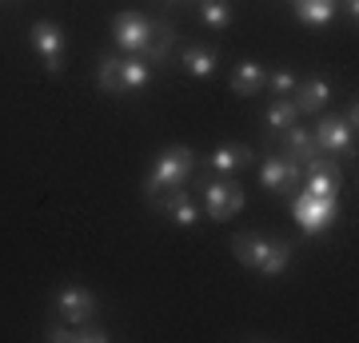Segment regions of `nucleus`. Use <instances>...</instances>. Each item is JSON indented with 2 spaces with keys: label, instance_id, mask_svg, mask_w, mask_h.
<instances>
[{
  "label": "nucleus",
  "instance_id": "nucleus-1",
  "mask_svg": "<svg viewBox=\"0 0 359 343\" xmlns=\"http://www.w3.org/2000/svg\"><path fill=\"white\" fill-rule=\"evenodd\" d=\"M192 168H196V152H192V148H184V144L164 148V152L156 156V164H152V172H148V180H144V200H148V208H156L164 191L184 188V184H188V176H192Z\"/></svg>",
  "mask_w": 359,
  "mask_h": 343
},
{
  "label": "nucleus",
  "instance_id": "nucleus-2",
  "mask_svg": "<svg viewBox=\"0 0 359 343\" xmlns=\"http://www.w3.org/2000/svg\"><path fill=\"white\" fill-rule=\"evenodd\" d=\"M292 220L299 224L304 236H320V231H327L339 220V196H308V191H299L292 200Z\"/></svg>",
  "mask_w": 359,
  "mask_h": 343
},
{
  "label": "nucleus",
  "instance_id": "nucleus-3",
  "mask_svg": "<svg viewBox=\"0 0 359 343\" xmlns=\"http://www.w3.org/2000/svg\"><path fill=\"white\" fill-rule=\"evenodd\" d=\"M52 311H56V319H65V323H88V319H96V311H100V304H96V295L88 292V288H80V283H65L60 292L52 295Z\"/></svg>",
  "mask_w": 359,
  "mask_h": 343
},
{
  "label": "nucleus",
  "instance_id": "nucleus-4",
  "mask_svg": "<svg viewBox=\"0 0 359 343\" xmlns=\"http://www.w3.org/2000/svg\"><path fill=\"white\" fill-rule=\"evenodd\" d=\"M200 196H204V212L216 220V224H224V220L244 212V188H240L236 180H208Z\"/></svg>",
  "mask_w": 359,
  "mask_h": 343
},
{
  "label": "nucleus",
  "instance_id": "nucleus-5",
  "mask_svg": "<svg viewBox=\"0 0 359 343\" xmlns=\"http://www.w3.org/2000/svg\"><path fill=\"white\" fill-rule=\"evenodd\" d=\"M28 40H32V48L40 52V60H44V72L52 76H60V68H65V28L56 25V20H36V25L28 28Z\"/></svg>",
  "mask_w": 359,
  "mask_h": 343
},
{
  "label": "nucleus",
  "instance_id": "nucleus-6",
  "mask_svg": "<svg viewBox=\"0 0 359 343\" xmlns=\"http://www.w3.org/2000/svg\"><path fill=\"white\" fill-rule=\"evenodd\" d=\"M152 28H156V20L152 16H144V13H116L112 16V40H116V48L124 52H140L144 44H148V36H152Z\"/></svg>",
  "mask_w": 359,
  "mask_h": 343
},
{
  "label": "nucleus",
  "instance_id": "nucleus-7",
  "mask_svg": "<svg viewBox=\"0 0 359 343\" xmlns=\"http://www.w3.org/2000/svg\"><path fill=\"white\" fill-rule=\"evenodd\" d=\"M311 136H316V148L335 156V160L355 152V128H347L344 116H323L320 124L311 128Z\"/></svg>",
  "mask_w": 359,
  "mask_h": 343
},
{
  "label": "nucleus",
  "instance_id": "nucleus-8",
  "mask_svg": "<svg viewBox=\"0 0 359 343\" xmlns=\"http://www.w3.org/2000/svg\"><path fill=\"white\" fill-rule=\"evenodd\" d=\"M299 184H304V191H308V196H339L344 172H339V164H335V160H320V156H316L311 164H304Z\"/></svg>",
  "mask_w": 359,
  "mask_h": 343
},
{
  "label": "nucleus",
  "instance_id": "nucleus-9",
  "mask_svg": "<svg viewBox=\"0 0 359 343\" xmlns=\"http://www.w3.org/2000/svg\"><path fill=\"white\" fill-rule=\"evenodd\" d=\"M299 172H304V168L292 164L287 156H268V160L259 164V184L280 196V191H292L295 184H299Z\"/></svg>",
  "mask_w": 359,
  "mask_h": 343
},
{
  "label": "nucleus",
  "instance_id": "nucleus-10",
  "mask_svg": "<svg viewBox=\"0 0 359 343\" xmlns=\"http://www.w3.org/2000/svg\"><path fill=\"white\" fill-rule=\"evenodd\" d=\"M156 208H160V212H168V216H172V224H180V228H196V224H200V208L192 203V196H188L184 188L164 191Z\"/></svg>",
  "mask_w": 359,
  "mask_h": 343
},
{
  "label": "nucleus",
  "instance_id": "nucleus-11",
  "mask_svg": "<svg viewBox=\"0 0 359 343\" xmlns=\"http://www.w3.org/2000/svg\"><path fill=\"white\" fill-rule=\"evenodd\" d=\"M231 252H236V260H240L244 267L259 271V267H264V260H268V252H271V236H252V231H240V236L231 240Z\"/></svg>",
  "mask_w": 359,
  "mask_h": 343
},
{
  "label": "nucleus",
  "instance_id": "nucleus-12",
  "mask_svg": "<svg viewBox=\"0 0 359 343\" xmlns=\"http://www.w3.org/2000/svg\"><path fill=\"white\" fill-rule=\"evenodd\" d=\"M332 100V84L320 76H311V80H295V88H292V104L299 108V112H320L323 104Z\"/></svg>",
  "mask_w": 359,
  "mask_h": 343
},
{
  "label": "nucleus",
  "instance_id": "nucleus-13",
  "mask_svg": "<svg viewBox=\"0 0 359 343\" xmlns=\"http://www.w3.org/2000/svg\"><path fill=\"white\" fill-rule=\"evenodd\" d=\"M283 136V144H287V160H292V164H311V160H316V156H320V148H316V136H311V128H299V124H292V128H283L280 132Z\"/></svg>",
  "mask_w": 359,
  "mask_h": 343
},
{
  "label": "nucleus",
  "instance_id": "nucleus-14",
  "mask_svg": "<svg viewBox=\"0 0 359 343\" xmlns=\"http://www.w3.org/2000/svg\"><path fill=\"white\" fill-rule=\"evenodd\" d=\"M264 80H268L264 64H256V60H240L236 68H231L228 88L236 92V96H256V92L264 88Z\"/></svg>",
  "mask_w": 359,
  "mask_h": 343
},
{
  "label": "nucleus",
  "instance_id": "nucleus-15",
  "mask_svg": "<svg viewBox=\"0 0 359 343\" xmlns=\"http://www.w3.org/2000/svg\"><path fill=\"white\" fill-rule=\"evenodd\" d=\"M252 160H256V156H252V148H248V144H224V148H216V152L208 156L212 172H219V176L240 172V168H248Z\"/></svg>",
  "mask_w": 359,
  "mask_h": 343
},
{
  "label": "nucleus",
  "instance_id": "nucleus-16",
  "mask_svg": "<svg viewBox=\"0 0 359 343\" xmlns=\"http://www.w3.org/2000/svg\"><path fill=\"white\" fill-rule=\"evenodd\" d=\"M180 64H184L188 76H216L219 56H216V48H208V44H188L184 56H180Z\"/></svg>",
  "mask_w": 359,
  "mask_h": 343
},
{
  "label": "nucleus",
  "instance_id": "nucleus-17",
  "mask_svg": "<svg viewBox=\"0 0 359 343\" xmlns=\"http://www.w3.org/2000/svg\"><path fill=\"white\" fill-rule=\"evenodd\" d=\"M172 44H176V28L168 25V20H156V28H152V36H148V44H144L136 56H144L148 64H164V60H168V52H172Z\"/></svg>",
  "mask_w": 359,
  "mask_h": 343
},
{
  "label": "nucleus",
  "instance_id": "nucleus-18",
  "mask_svg": "<svg viewBox=\"0 0 359 343\" xmlns=\"http://www.w3.org/2000/svg\"><path fill=\"white\" fill-rule=\"evenodd\" d=\"M335 13H339L335 0H295V16L308 28H327L335 20Z\"/></svg>",
  "mask_w": 359,
  "mask_h": 343
},
{
  "label": "nucleus",
  "instance_id": "nucleus-19",
  "mask_svg": "<svg viewBox=\"0 0 359 343\" xmlns=\"http://www.w3.org/2000/svg\"><path fill=\"white\" fill-rule=\"evenodd\" d=\"M120 76H124V92H140L152 80V64L136 52H128V56H120Z\"/></svg>",
  "mask_w": 359,
  "mask_h": 343
},
{
  "label": "nucleus",
  "instance_id": "nucleus-20",
  "mask_svg": "<svg viewBox=\"0 0 359 343\" xmlns=\"http://www.w3.org/2000/svg\"><path fill=\"white\" fill-rule=\"evenodd\" d=\"M295 120H299V108L292 104V96H271V104H268V128H271V136H280L283 128H292Z\"/></svg>",
  "mask_w": 359,
  "mask_h": 343
},
{
  "label": "nucleus",
  "instance_id": "nucleus-21",
  "mask_svg": "<svg viewBox=\"0 0 359 343\" xmlns=\"http://www.w3.org/2000/svg\"><path fill=\"white\" fill-rule=\"evenodd\" d=\"M96 88L108 96H124V76H120V56H104L96 68Z\"/></svg>",
  "mask_w": 359,
  "mask_h": 343
},
{
  "label": "nucleus",
  "instance_id": "nucleus-22",
  "mask_svg": "<svg viewBox=\"0 0 359 343\" xmlns=\"http://www.w3.org/2000/svg\"><path fill=\"white\" fill-rule=\"evenodd\" d=\"M287 264H292V243L271 240V252H268V260H264V267H259V276H283Z\"/></svg>",
  "mask_w": 359,
  "mask_h": 343
},
{
  "label": "nucleus",
  "instance_id": "nucleus-23",
  "mask_svg": "<svg viewBox=\"0 0 359 343\" xmlns=\"http://www.w3.org/2000/svg\"><path fill=\"white\" fill-rule=\"evenodd\" d=\"M200 16H204L208 28L224 32V28L231 25V4L228 0H200Z\"/></svg>",
  "mask_w": 359,
  "mask_h": 343
},
{
  "label": "nucleus",
  "instance_id": "nucleus-24",
  "mask_svg": "<svg viewBox=\"0 0 359 343\" xmlns=\"http://www.w3.org/2000/svg\"><path fill=\"white\" fill-rule=\"evenodd\" d=\"M264 84L271 88V96H292V88H295V72H292V68H276V72H271V76L264 80Z\"/></svg>",
  "mask_w": 359,
  "mask_h": 343
},
{
  "label": "nucleus",
  "instance_id": "nucleus-25",
  "mask_svg": "<svg viewBox=\"0 0 359 343\" xmlns=\"http://www.w3.org/2000/svg\"><path fill=\"white\" fill-rule=\"evenodd\" d=\"M104 339H108V331L96 328V319H88V323H76L72 328V339L68 343H104Z\"/></svg>",
  "mask_w": 359,
  "mask_h": 343
},
{
  "label": "nucleus",
  "instance_id": "nucleus-26",
  "mask_svg": "<svg viewBox=\"0 0 359 343\" xmlns=\"http://www.w3.org/2000/svg\"><path fill=\"white\" fill-rule=\"evenodd\" d=\"M44 335H48L52 343H68L72 339V323H56V328H48Z\"/></svg>",
  "mask_w": 359,
  "mask_h": 343
},
{
  "label": "nucleus",
  "instance_id": "nucleus-27",
  "mask_svg": "<svg viewBox=\"0 0 359 343\" xmlns=\"http://www.w3.org/2000/svg\"><path fill=\"white\" fill-rule=\"evenodd\" d=\"M344 124H347V128H355V124H359V108H355V100H351V104L344 108Z\"/></svg>",
  "mask_w": 359,
  "mask_h": 343
},
{
  "label": "nucleus",
  "instance_id": "nucleus-28",
  "mask_svg": "<svg viewBox=\"0 0 359 343\" xmlns=\"http://www.w3.org/2000/svg\"><path fill=\"white\" fill-rule=\"evenodd\" d=\"M339 8H344L347 16H351V25H355V16H359V0H335Z\"/></svg>",
  "mask_w": 359,
  "mask_h": 343
}]
</instances>
